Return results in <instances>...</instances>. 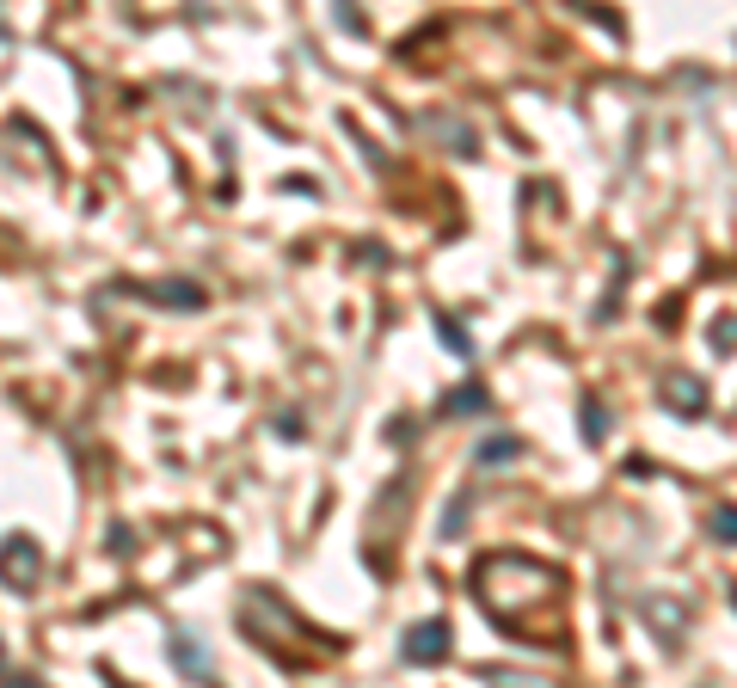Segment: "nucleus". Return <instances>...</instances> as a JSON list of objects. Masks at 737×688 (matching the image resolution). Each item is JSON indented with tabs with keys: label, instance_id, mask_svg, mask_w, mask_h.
Returning a JSON list of instances; mask_svg holds the SVG:
<instances>
[{
	"label": "nucleus",
	"instance_id": "f257e3e1",
	"mask_svg": "<svg viewBox=\"0 0 737 688\" xmlns=\"http://www.w3.org/2000/svg\"><path fill=\"white\" fill-rule=\"evenodd\" d=\"M37 578H44V548H37V535H7L0 541V584L7 590H37Z\"/></svg>",
	"mask_w": 737,
	"mask_h": 688
},
{
	"label": "nucleus",
	"instance_id": "f03ea898",
	"mask_svg": "<svg viewBox=\"0 0 737 688\" xmlns=\"http://www.w3.org/2000/svg\"><path fill=\"white\" fill-rule=\"evenodd\" d=\"M449 621H442V615H430V621H412L406 627V640H400V657H406V664H418V670H437L442 657H449Z\"/></svg>",
	"mask_w": 737,
	"mask_h": 688
},
{
	"label": "nucleus",
	"instance_id": "7ed1b4c3",
	"mask_svg": "<svg viewBox=\"0 0 737 688\" xmlns=\"http://www.w3.org/2000/svg\"><path fill=\"white\" fill-rule=\"evenodd\" d=\"M124 296H136V301H154V308H185V313H197L204 308V289L197 283H185V277H173V283H117Z\"/></svg>",
	"mask_w": 737,
	"mask_h": 688
},
{
	"label": "nucleus",
	"instance_id": "20e7f679",
	"mask_svg": "<svg viewBox=\"0 0 737 688\" xmlns=\"http://www.w3.org/2000/svg\"><path fill=\"white\" fill-rule=\"evenodd\" d=\"M166 652H173V670H185L191 683H209V676H216V664H209V652H204V640H197V633H173V640H166Z\"/></svg>",
	"mask_w": 737,
	"mask_h": 688
},
{
	"label": "nucleus",
	"instance_id": "39448f33",
	"mask_svg": "<svg viewBox=\"0 0 737 688\" xmlns=\"http://www.w3.org/2000/svg\"><path fill=\"white\" fill-rule=\"evenodd\" d=\"M664 406H670L676 418H701V412H706L701 381H694V376H670V381H664Z\"/></svg>",
	"mask_w": 737,
	"mask_h": 688
},
{
	"label": "nucleus",
	"instance_id": "423d86ee",
	"mask_svg": "<svg viewBox=\"0 0 737 688\" xmlns=\"http://www.w3.org/2000/svg\"><path fill=\"white\" fill-rule=\"evenodd\" d=\"M437 332H442V351H449V357H468L473 363V339H468V326H461L449 308H437Z\"/></svg>",
	"mask_w": 737,
	"mask_h": 688
},
{
	"label": "nucleus",
	"instance_id": "0eeeda50",
	"mask_svg": "<svg viewBox=\"0 0 737 688\" xmlns=\"http://www.w3.org/2000/svg\"><path fill=\"white\" fill-rule=\"evenodd\" d=\"M492 406V393L480 388V381H468V388H456L449 400H442V418H461V412H486Z\"/></svg>",
	"mask_w": 737,
	"mask_h": 688
},
{
	"label": "nucleus",
	"instance_id": "6e6552de",
	"mask_svg": "<svg viewBox=\"0 0 737 688\" xmlns=\"http://www.w3.org/2000/svg\"><path fill=\"white\" fill-rule=\"evenodd\" d=\"M517 455H522V437H486L473 449V461H480V468H504V461H517Z\"/></svg>",
	"mask_w": 737,
	"mask_h": 688
},
{
	"label": "nucleus",
	"instance_id": "1a4fd4ad",
	"mask_svg": "<svg viewBox=\"0 0 737 688\" xmlns=\"http://www.w3.org/2000/svg\"><path fill=\"white\" fill-rule=\"evenodd\" d=\"M584 437H590V443H602V437H609V412H602V400H597V393H584Z\"/></svg>",
	"mask_w": 737,
	"mask_h": 688
},
{
	"label": "nucleus",
	"instance_id": "9d476101",
	"mask_svg": "<svg viewBox=\"0 0 737 688\" xmlns=\"http://www.w3.org/2000/svg\"><path fill=\"white\" fill-rule=\"evenodd\" d=\"M706 523H713V535H719L725 548H737V504H713V516H706Z\"/></svg>",
	"mask_w": 737,
	"mask_h": 688
},
{
	"label": "nucleus",
	"instance_id": "9b49d317",
	"mask_svg": "<svg viewBox=\"0 0 737 688\" xmlns=\"http://www.w3.org/2000/svg\"><path fill=\"white\" fill-rule=\"evenodd\" d=\"M461 516H468V492H456L449 511H442V541H456V535H461Z\"/></svg>",
	"mask_w": 737,
	"mask_h": 688
},
{
	"label": "nucleus",
	"instance_id": "f8f14e48",
	"mask_svg": "<svg viewBox=\"0 0 737 688\" xmlns=\"http://www.w3.org/2000/svg\"><path fill=\"white\" fill-rule=\"evenodd\" d=\"M713 332H719V351H737V320H719Z\"/></svg>",
	"mask_w": 737,
	"mask_h": 688
},
{
	"label": "nucleus",
	"instance_id": "ddd939ff",
	"mask_svg": "<svg viewBox=\"0 0 737 688\" xmlns=\"http://www.w3.org/2000/svg\"><path fill=\"white\" fill-rule=\"evenodd\" d=\"M0 670H7V652H0Z\"/></svg>",
	"mask_w": 737,
	"mask_h": 688
},
{
	"label": "nucleus",
	"instance_id": "4468645a",
	"mask_svg": "<svg viewBox=\"0 0 737 688\" xmlns=\"http://www.w3.org/2000/svg\"><path fill=\"white\" fill-rule=\"evenodd\" d=\"M732 603H737V590H732Z\"/></svg>",
	"mask_w": 737,
	"mask_h": 688
}]
</instances>
